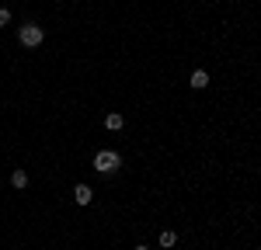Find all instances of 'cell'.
<instances>
[{
  "label": "cell",
  "mask_w": 261,
  "mask_h": 250,
  "mask_svg": "<svg viewBox=\"0 0 261 250\" xmlns=\"http://www.w3.org/2000/svg\"><path fill=\"white\" fill-rule=\"evenodd\" d=\"M18 42L24 45V49H39L42 42H45V28L35 24V21H28V24H21V28H18Z\"/></svg>",
  "instance_id": "obj_1"
},
{
  "label": "cell",
  "mask_w": 261,
  "mask_h": 250,
  "mask_svg": "<svg viewBox=\"0 0 261 250\" xmlns=\"http://www.w3.org/2000/svg\"><path fill=\"white\" fill-rule=\"evenodd\" d=\"M122 167V153H115V149H98L94 153V170L98 174H115Z\"/></svg>",
  "instance_id": "obj_2"
},
{
  "label": "cell",
  "mask_w": 261,
  "mask_h": 250,
  "mask_svg": "<svg viewBox=\"0 0 261 250\" xmlns=\"http://www.w3.org/2000/svg\"><path fill=\"white\" fill-rule=\"evenodd\" d=\"M188 83H192V90H205L209 87V70H192Z\"/></svg>",
  "instance_id": "obj_3"
},
{
  "label": "cell",
  "mask_w": 261,
  "mask_h": 250,
  "mask_svg": "<svg viewBox=\"0 0 261 250\" xmlns=\"http://www.w3.org/2000/svg\"><path fill=\"white\" fill-rule=\"evenodd\" d=\"M73 202H77V205H91V202H94V191L87 184H77L73 188Z\"/></svg>",
  "instance_id": "obj_4"
},
{
  "label": "cell",
  "mask_w": 261,
  "mask_h": 250,
  "mask_svg": "<svg viewBox=\"0 0 261 250\" xmlns=\"http://www.w3.org/2000/svg\"><path fill=\"white\" fill-rule=\"evenodd\" d=\"M105 129H108V132H122V129H125V118H122L119 111H108V115H105Z\"/></svg>",
  "instance_id": "obj_5"
},
{
  "label": "cell",
  "mask_w": 261,
  "mask_h": 250,
  "mask_svg": "<svg viewBox=\"0 0 261 250\" xmlns=\"http://www.w3.org/2000/svg\"><path fill=\"white\" fill-rule=\"evenodd\" d=\"M157 243H161L164 250H171V247H174V243H178V233H174V229H164L161 236H157Z\"/></svg>",
  "instance_id": "obj_6"
},
{
  "label": "cell",
  "mask_w": 261,
  "mask_h": 250,
  "mask_svg": "<svg viewBox=\"0 0 261 250\" xmlns=\"http://www.w3.org/2000/svg\"><path fill=\"white\" fill-rule=\"evenodd\" d=\"M11 188L24 191V188H28V174H24V170H14V174H11Z\"/></svg>",
  "instance_id": "obj_7"
},
{
  "label": "cell",
  "mask_w": 261,
  "mask_h": 250,
  "mask_svg": "<svg viewBox=\"0 0 261 250\" xmlns=\"http://www.w3.org/2000/svg\"><path fill=\"white\" fill-rule=\"evenodd\" d=\"M4 24H11V11H7V7H0V28H4Z\"/></svg>",
  "instance_id": "obj_8"
},
{
  "label": "cell",
  "mask_w": 261,
  "mask_h": 250,
  "mask_svg": "<svg viewBox=\"0 0 261 250\" xmlns=\"http://www.w3.org/2000/svg\"><path fill=\"white\" fill-rule=\"evenodd\" d=\"M133 250H150V247H143V243H140V247H133Z\"/></svg>",
  "instance_id": "obj_9"
}]
</instances>
